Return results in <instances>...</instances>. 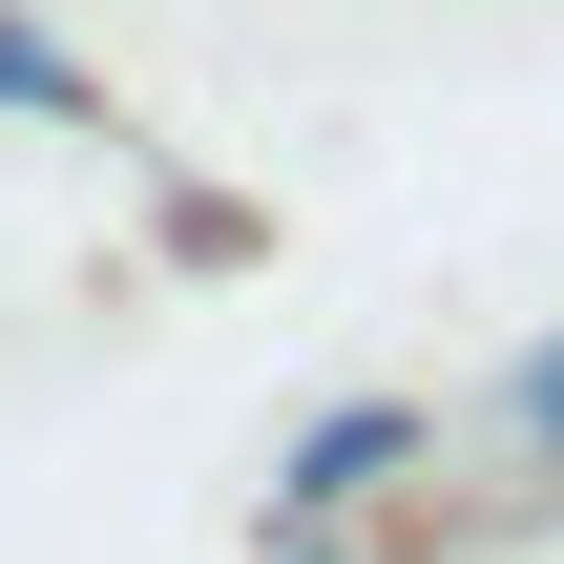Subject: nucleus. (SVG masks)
<instances>
[{
	"label": "nucleus",
	"instance_id": "f257e3e1",
	"mask_svg": "<svg viewBox=\"0 0 564 564\" xmlns=\"http://www.w3.org/2000/svg\"><path fill=\"white\" fill-rule=\"evenodd\" d=\"M398 460H419V419H398V398H356V419H314V440H293V481H272V523H335V502H377Z\"/></svg>",
	"mask_w": 564,
	"mask_h": 564
},
{
	"label": "nucleus",
	"instance_id": "f03ea898",
	"mask_svg": "<svg viewBox=\"0 0 564 564\" xmlns=\"http://www.w3.org/2000/svg\"><path fill=\"white\" fill-rule=\"evenodd\" d=\"M0 105H84V84H63V63H42V42L0 21Z\"/></svg>",
	"mask_w": 564,
	"mask_h": 564
},
{
	"label": "nucleus",
	"instance_id": "7ed1b4c3",
	"mask_svg": "<svg viewBox=\"0 0 564 564\" xmlns=\"http://www.w3.org/2000/svg\"><path fill=\"white\" fill-rule=\"evenodd\" d=\"M523 440H544V460H564V335H544V356H523Z\"/></svg>",
	"mask_w": 564,
	"mask_h": 564
}]
</instances>
